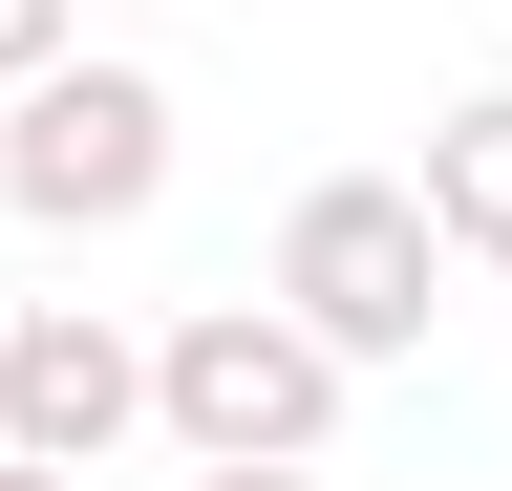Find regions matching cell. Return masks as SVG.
Masks as SVG:
<instances>
[{
  "mask_svg": "<svg viewBox=\"0 0 512 491\" xmlns=\"http://www.w3.org/2000/svg\"><path fill=\"white\" fill-rule=\"evenodd\" d=\"M192 491H320V449H214Z\"/></svg>",
  "mask_w": 512,
  "mask_h": 491,
  "instance_id": "7",
  "label": "cell"
},
{
  "mask_svg": "<svg viewBox=\"0 0 512 491\" xmlns=\"http://www.w3.org/2000/svg\"><path fill=\"white\" fill-rule=\"evenodd\" d=\"M64 43H86V0H0V86H43Z\"/></svg>",
  "mask_w": 512,
  "mask_h": 491,
  "instance_id": "6",
  "label": "cell"
},
{
  "mask_svg": "<svg viewBox=\"0 0 512 491\" xmlns=\"http://www.w3.org/2000/svg\"><path fill=\"white\" fill-rule=\"evenodd\" d=\"M406 193H427V235H448V257H512V86H470V107H448Z\"/></svg>",
  "mask_w": 512,
  "mask_h": 491,
  "instance_id": "5",
  "label": "cell"
},
{
  "mask_svg": "<svg viewBox=\"0 0 512 491\" xmlns=\"http://www.w3.org/2000/svg\"><path fill=\"white\" fill-rule=\"evenodd\" d=\"M427 278H448V235H427L406 171H320V193L278 214V299H299L342 363H406V342H427Z\"/></svg>",
  "mask_w": 512,
  "mask_h": 491,
  "instance_id": "3",
  "label": "cell"
},
{
  "mask_svg": "<svg viewBox=\"0 0 512 491\" xmlns=\"http://www.w3.org/2000/svg\"><path fill=\"white\" fill-rule=\"evenodd\" d=\"M0 491H86V470H43V449H0Z\"/></svg>",
  "mask_w": 512,
  "mask_h": 491,
  "instance_id": "8",
  "label": "cell"
},
{
  "mask_svg": "<svg viewBox=\"0 0 512 491\" xmlns=\"http://www.w3.org/2000/svg\"><path fill=\"white\" fill-rule=\"evenodd\" d=\"M150 193H171V86H150V65H86V43H64L43 86H0V214L128 235Z\"/></svg>",
  "mask_w": 512,
  "mask_h": 491,
  "instance_id": "2",
  "label": "cell"
},
{
  "mask_svg": "<svg viewBox=\"0 0 512 491\" xmlns=\"http://www.w3.org/2000/svg\"><path fill=\"white\" fill-rule=\"evenodd\" d=\"M128 427H150V342H128L107 299H22V321H0V449L107 470Z\"/></svg>",
  "mask_w": 512,
  "mask_h": 491,
  "instance_id": "4",
  "label": "cell"
},
{
  "mask_svg": "<svg viewBox=\"0 0 512 491\" xmlns=\"http://www.w3.org/2000/svg\"><path fill=\"white\" fill-rule=\"evenodd\" d=\"M342 385H363V363L320 342L299 299H192V321L150 342V427L192 470H214V449H342Z\"/></svg>",
  "mask_w": 512,
  "mask_h": 491,
  "instance_id": "1",
  "label": "cell"
}]
</instances>
